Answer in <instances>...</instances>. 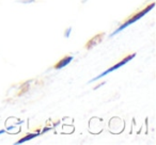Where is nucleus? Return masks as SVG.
<instances>
[{
	"label": "nucleus",
	"mask_w": 156,
	"mask_h": 145,
	"mask_svg": "<svg viewBox=\"0 0 156 145\" xmlns=\"http://www.w3.org/2000/svg\"><path fill=\"white\" fill-rule=\"evenodd\" d=\"M154 7H155V3H151V5H150L147 8H145V9L143 10V11H141V12H139V13H137L136 15L134 16V17L129 18V19H128L127 22H124V24L122 25L121 27H119V29H117V30H115V32H113L111 35H113V34H117V33H119L120 31H122V30H123V29H125L126 27H128V26H129V25L134 24L135 22H137V20H139L141 17H143V16H144L145 14H147V13H149V12L151 11V10L153 9Z\"/></svg>",
	"instance_id": "f257e3e1"
},
{
	"label": "nucleus",
	"mask_w": 156,
	"mask_h": 145,
	"mask_svg": "<svg viewBox=\"0 0 156 145\" xmlns=\"http://www.w3.org/2000/svg\"><path fill=\"white\" fill-rule=\"evenodd\" d=\"M135 56H136V54H129V56H127L126 58H124L122 61H120V62H118L117 64H115L113 66H111L110 68H108L107 71H105L104 73H102V74L100 75V76H98L96 78H94L93 80H91V82L92 81H95V80H98L100 78H102V77H104L105 75H107V74H109V73H111V71H115V69H119L121 66H123V65H125L127 62H129L132 59H134L135 58Z\"/></svg>",
	"instance_id": "f03ea898"
},
{
	"label": "nucleus",
	"mask_w": 156,
	"mask_h": 145,
	"mask_svg": "<svg viewBox=\"0 0 156 145\" xmlns=\"http://www.w3.org/2000/svg\"><path fill=\"white\" fill-rule=\"evenodd\" d=\"M73 60V57L72 56H69V57H65L64 59H62V60H60L58 63L56 64V66H55V68L56 69H61L62 67L66 66L69 63H71V61Z\"/></svg>",
	"instance_id": "7ed1b4c3"
},
{
	"label": "nucleus",
	"mask_w": 156,
	"mask_h": 145,
	"mask_svg": "<svg viewBox=\"0 0 156 145\" xmlns=\"http://www.w3.org/2000/svg\"><path fill=\"white\" fill-rule=\"evenodd\" d=\"M102 35H104V33H101L100 35H96V36H94L93 39H92L91 41L87 44V48H91V47H93V46H95L96 44L100 43V42L102 41V39H103V37H101Z\"/></svg>",
	"instance_id": "20e7f679"
},
{
	"label": "nucleus",
	"mask_w": 156,
	"mask_h": 145,
	"mask_svg": "<svg viewBox=\"0 0 156 145\" xmlns=\"http://www.w3.org/2000/svg\"><path fill=\"white\" fill-rule=\"evenodd\" d=\"M39 136V133H31V134H29V136H25V138H23L22 140L17 141V142H16V144H22V143L26 142V141L31 140V139L35 138V136Z\"/></svg>",
	"instance_id": "39448f33"
},
{
	"label": "nucleus",
	"mask_w": 156,
	"mask_h": 145,
	"mask_svg": "<svg viewBox=\"0 0 156 145\" xmlns=\"http://www.w3.org/2000/svg\"><path fill=\"white\" fill-rule=\"evenodd\" d=\"M3 132H5V130H1V131H0V134H1V133H3Z\"/></svg>",
	"instance_id": "423d86ee"
}]
</instances>
